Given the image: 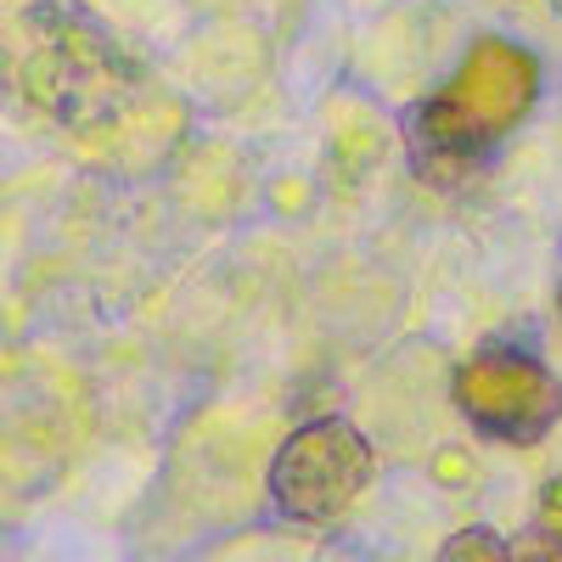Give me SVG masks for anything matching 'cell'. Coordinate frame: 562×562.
<instances>
[{"instance_id": "7a4b0ae2", "label": "cell", "mask_w": 562, "mask_h": 562, "mask_svg": "<svg viewBox=\"0 0 562 562\" xmlns=\"http://www.w3.org/2000/svg\"><path fill=\"white\" fill-rule=\"evenodd\" d=\"M540 102V57L506 34H479L434 97L400 119L411 169L428 186L473 180Z\"/></svg>"}, {"instance_id": "52a82bcc", "label": "cell", "mask_w": 562, "mask_h": 562, "mask_svg": "<svg viewBox=\"0 0 562 562\" xmlns=\"http://www.w3.org/2000/svg\"><path fill=\"white\" fill-rule=\"evenodd\" d=\"M535 529H546L551 540H562V479H551L546 484V501H540V524Z\"/></svg>"}, {"instance_id": "5b68a950", "label": "cell", "mask_w": 562, "mask_h": 562, "mask_svg": "<svg viewBox=\"0 0 562 562\" xmlns=\"http://www.w3.org/2000/svg\"><path fill=\"white\" fill-rule=\"evenodd\" d=\"M434 562H512V540L501 529H490V524H467V529H456L439 546Z\"/></svg>"}, {"instance_id": "ba28073f", "label": "cell", "mask_w": 562, "mask_h": 562, "mask_svg": "<svg viewBox=\"0 0 562 562\" xmlns=\"http://www.w3.org/2000/svg\"><path fill=\"white\" fill-rule=\"evenodd\" d=\"M557 310H562V293H557Z\"/></svg>"}, {"instance_id": "8992f818", "label": "cell", "mask_w": 562, "mask_h": 562, "mask_svg": "<svg viewBox=\"0 0 562 562\" xmlns=\"http://www.w3.org/2000/svg\"><path fill=\"white\" fill-rule=\"evenodd\" d=\"M512 562H562V540H551L546 529H529L524 546H512Z\"/></svg>"}, {"instance_id": "6da1fadb", "label": "cell", "mask_w": 562, "mask_h": 562, "mask_svg": "<svg viewBox=\"0 0 562 562\" xmlns=\"http://www.w3.org/2000/svg\"><path fill=\"white\" fill-rule=\"evenodd\" d=\"M18 57L23 97L57 119L63 135H79L90 147H119L135 164H158L186 130V108L90 18L34 7L18 29Z\"/></svg>"}, {"instance_id": "277c9868", "label": "cell", "mask_w": 562, "mask_h": 562, "mask_svg": "<svg viewBox=\"0 0 562 562\" xmlns=\"http://www.w3.org/2000/svg\"><path fill=\"white\" fill-rule=\"evenodd\" d=\"M450 400L467 428L495 445H540L562 416L557 371L518 344H484L479 355H467L450 378Z\"/></svg>"}, {"instance_id": "3957f363", "label": "cell", "mask_w": 562, "mask_h": 562, "mask_svg": "<svg viewBox=\"0 0 562 562\" xmlns=\"http://www.w3.org/2000/svg\"><path fill=\"white\" fill-rule=\"evenodd\" d=\"M371 484V445L349 416H315L293 428L270 456V506L293 529H326L366 495Z\"/></svg>"}]
</instances>
